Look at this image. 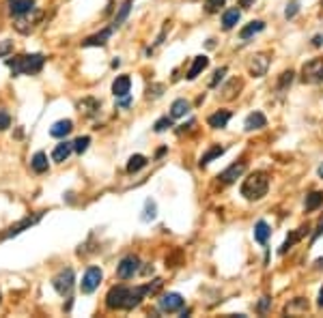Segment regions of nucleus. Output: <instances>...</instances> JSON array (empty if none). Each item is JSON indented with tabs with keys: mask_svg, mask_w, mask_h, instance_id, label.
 Segmentation results:
<instances>
[{
	"mask_svg": "<svg viewBox=\"0 0 323 318\" xmlns=\"http://www.w3.org/2000/svg\"><path fill=\"white\" fill-rule=\"evenodd\" d=\"M7 65L13 76H33L43 69L46 56L43 54H22V56H15L13 60H7Z\"/></svg>",
	"mask_w": 323,
	"mask_h": 318,
	"instance_id": "nucleus-1",
	"label": "nucleus"
},
{
	"mask_svg": "<svg viewBox=\"0 0 323 318\" xmlns=\"http://www.w3.org/2000/svg\"><path fill=\"white\" fill-rule=\"evenodd\" d=\"M267 189H269V176L265 172H252L241 185V196L252 202V200H261L267 194Z\"/></svg>",
	"mask_w": 323,
	"mask_h": 318,
	"instance_id": "nucleus-2",
	"label": "nucleus"
},
{
	"mask_svg": "<svg viewBox=\"0 0 323 318\" xmlns=\"http://www.w3.org/2000/svg\"><path fill=\"white\" fill-rule=\"evenodd\" d=\"M74 281H76L74 269H62L52 277V286L60 297H67L71 293V288H74Z\"/></svg>",
	"mask_w": 323,
	"mask_h": 318,
	"instance_id": "nucleus-3",
	"label": "nucleus"
},
{
	"mask_svg": "<svg viewBox=\"0 0 323 318\" xmlns=\"http://www.w3.org/2000/svg\"><path fill=\"white\" fill-rule=\"evenodd\" d=\"M127 295H130V288L127 286H112L106 295V307L108 310H123L125 301H127Z\"/></svg>",
	"mask_w": 323,
	"mask_h": 318,
	"instance_id": "nucleus-4",
	"label": "nucleus"
},
{
	"mask_svg": "<svg viewBox=\"0 0 323 318\" xmlns=\"http://www.w3.org/2000/svg\"><path fill=\"white\" fill-rule=\"evenodd\" d=\"M41 17H43V13L37 11V9H33V11H28V13H24V15H17V17H15L13 28H15L17 32H22V34H28V32L35 28V26L41 22Z\"/></svg>",
	"mask_w": 323,
	"mask_h": 318,
	"instance_id": "nucleus-5",
	"label": "nucleus"
},
{
	"mask_svg": "<svg viewBox=\"0 0 323 318\" xmlns=\"http://www.w3.org/2000/svg\"><path fill=\"white\" fill-rule=\"evenodd\" d=\"M102 279H104V271L100 267H88L82 275V281H80V290H82L84 295H91L97 290Z\"/></svg>",
	"mask_w": 323,
	"mask_h": 318,
	"instance_id": "nucleus-6",
	"label": "nucleus"
},
{
	"mask_svg": "<svg viewBox=\"0 0 323 318\" xmlns=\"http://www.w3.org/2000/svg\"><path fill=\"white\" fill-rule=\"evenodd\" d=\"M302 80L308 84H319L323 82V58H315L302 67Z\"/></svg>",
	"mask_w": 323,
	"mask_h": 318,
	"instance_id": "nucleus-7",
	"label": "nucleus"
},
{
	"mask_svg": "<svg viewBox=\"0 0 323 318\" xmlns=\"http://www.w3.org/2000/svg\"><path fill=\"white\" fill-rule=\"evenodd\" d=\"M138 269H140L138 256H125L116 265V275H119V279H130V277H134V273H138Z\"/></svg>",
	"mask_w": 323,
	"mask_h": 318,
	"instance_id": "nucleus-8",
	"label": "nucleus"
},
{
	"mask_svg": "<svg viewBox=\"0 0 323 318\" xmlns=\"http://www.w3.org/2000/svg\"><path fill=\"white\" fill-rule=\"evenodd\" d=\"M183 307V297L179 293H168V295H162L159 299V310L162 312H177Z\"/></svg>",
	"mask_w": 323,
	"mask_h": 318,
	"instance_id": "nucleus-9",
	"label": "nucleus"
},
{
	"mask_svg": "<svg viewBox=\"0 0 323 318\" xmlns=\"http://www.w3.org/2000/svg\"><path fill=\"white\" fill-rule=\"evenodd\" d=\"M248 69L254 78H263L267 74V69H269V58L265 56V54H254L248 62Z\"/></svg>",
	"mask_w": 323,
	"mask_h": 318,
	"instance_id": "nucleus-10",
	"label": "nucleus"
},
{
	"mask_svg": "<svg viewBox=\"0 0 323 318\" xmlns=\"http://www.w3.org/2000/svg\"><path fill=\"white\" fill-rule=\"evenodd\" d=\"M41 217H43V213H35L33 217H24V220H22V222H17V224H13V226H11V228H9V230L5 232V239H11V237H17V234H20V232H24L26 228H30V226H35V224H37V222L41 220Z\"/></svg>",
	"mask_w": 323,
	"mask_h": 318,
	"instance_id": "nucleus-11",
	"label": "nucleus"
},
{
	"mask_svg": "<svg viewBox=\"0 0 323 318\" xmlns=\"http://www.w3.org/2000/svg\"><path fill=\"white\" fill-rule=\"evenodd\" d=\"M244 170H246V161H237V163H233V166H229L224 172H220V181L222 183H233V181H237L241 174H244Z\"/></svg>",
	"mask_w": 323,
	"mask_h": 318,
	"instance_id": "nucleus-12",
	"label": "nucleus"
},
{
	"mask_svg": "<svg viewBox=\"0 0 323 318\" xmlns=\"http://www.w3.org/2000/svg\"><path fill=\"white\" fill-rule=\"evenodd\" d=\"M149 293H147V286H136V288H130V295H127V301H125V307L123 310H134V307H138L142 303V299H145Z\"/></svg>",
	"mask_w": 323,
	"mask_h": 318,
	"instance_id": "nucleus-13",
	"label": "nucleus"
},
{
	"mask_svg": "<svg viewBox=\"0 0 323 318\" xmlns=\"http://www.w3.org/2000/svg\"><path fill=\"white\" fill-rule=\"evenodd\" d=\"M35 9V0H9V11L11 15H24Z\"/></svg>",
	"mask_w": 323,
	"mask_h": 318,
	"instance_id": "nucleus-14",
	"label": "nucleus"
},
{
	"mask_svg": "<svg viewBox=\"0 0 323 318\" xmlns=\"http://www.w3.org/2000/svg\"><path fill=\"white\" fill-rule=\"evenodd\" d=\"M71 151H74V142H60V144H56L54 151H52V161H56V163L67 161V157L71 155Z\"/></svg>",
	"mask_w": 323,
	"mask_h": 318,
	"instance_id": "nucleus-15",
	"label": "nucleus"
},
{
	"mask_svg": "<svg viewBox=\"0 0 323 318\" xmlns=\"http://www.w3.org/2000/svg\"><path fill=\"white\" fill-rule=\"evenodd\" d=\"M130 88H132L130 76H119V78L112 82V93H114V97H127V95H130Z\"/></svg>",
	"mask_w": 323,
	"mask_h": 318,
	"instance_id": "nucleus-16",
	"label": "nucleus"
},
{
	"mask_svg": "<svg viewBox=\"0 0 323 318\" xmlns=\"http://www.w3.org/2000/svg\"><path fill=\"white\" fill-rule=\"evenodd\" d=\"M71 129H74V123H71L69 119H62V121H56L50 127V135L52 138H65L67 133H71Z\"/></svg>",
	"mask_w": 323,
	"mask_h": 318,
	"instance_id": "nucleus-17",
	"label": "nucleus"
},
{
	"mask_svg": "<svg viewBox=\"0 0 323 318\" xmlns=\"http://www.w3.org/2000/svg\"><path fill=\"white\" fill-rule=\"evenodd\" d=\"M207 67H209V58L207 56H196L194 62H192V67H190V71H187V80H196Z\"/></svg>",
	"mask_w": 323,
	"mask_h": 318,
	"instance_id": "nucleus-18",
	"label": "nucleus"
},
{
	"mask_svg": "<svg viewBox=\"0 0 323 318\" xmlns=\"http://www.w3.org/2000/svg\"><path fill=\"white\" fill-rule=\"evenodd\" d=\"M112 30H114V28H104L102 32H97V34H93V37H88L86 41H82V45H84V48H95V45H106V41L112 37Z\"/></svg>",
	"mask_w": 323,
	"mask_h": 318,
	"instance_id": "nucleus-19",
	"label": "nucleus"
},
{
	"mask_svg": "<svg viewBox=\"0 0 323 318\" xmlns=\"http://www.w3.org/2000/svg\"><path fill=\"white\" fill-rule=\"evenodd\" d=\"M308 230H310L308 226H302V228H298V230H295V232L291 234V237H286V241L280 245V250H278V252H280V254H286V252H289V250L293 248L295 243H298V241H302V237H304V234H306Z\"/></svg>",
	"mask_w": 323,
	"mask_h": 318,
	"instance_id": "nucleus-20",
	"label": "nucleus"
},
{
	"mask_svg": "<svg viewBox=\"0 0 323 318\" xmlns=\"http://www.w3.org/2000/svg\"><path fill=\"white\" fill-rule=\"evenodd\" d=\"M30 168L37 172V174H43V172H48L50 163H48V155H46V153H43V151L35 153L33 159H30Z\"/></svg>",
	"mask_w": 323,
	"mask_h": 318,
	"instance_id": "nucleus-21",
	"label": "nucleus"
},
{
	"mask_svg": "<svg viewBox=\"0 0 323 318\" xmlns=\"http://www.w3.org/2000/svg\"><path fill=\"white\" fill-rule=\"evenodd\" d=\"M229 121H231V112L229 110H218V112L211 114L207 119L209 127H213V129H222V127H227Z\"/></svg>",
	"mask_w": 323,
	"mask_h": 318,
	"instance_id": "nucleus-22",
	"label": "nucleus"
},
{
	"mask_svg": "<svg viewBox=\"0 0 323 318\" xmlns=\"http://www.w3.org/2000/svg\"><path fill=\"white\" fill-rule=\"evenodd\" d=\"M267 125V119L263 112H252L246 119V131H254V129H263Z\"/></svg>",
	"mask_w": 323,
	"mask_h": 318,
	"instance_id": "nucleus-23",
	"label": "nucleus"
},
{
	"mask_svg": "<svg viewBox=\"0 0 323 318\" xmlns=\"http://www.w3.org/2000/svg\"><path fill=\"white\" fill-rule=\"evenodd\" d=\"M239 17H241L239 9H229V11H224V15H222V28L224 30L235 28L237 22H239Z\"/></svg>",
	"mask_w": 323,
	"mask_h": 318,
	"instance_id": "nucleus-24",
	"label": "nucleus"
},
{
	"mask_svg": "<svg viewBox=\"0 0 323 318\" xmlns=\"http://www.w3.org/2000/svg\"><path fill=\"white\" fill-rule=\"evenodd\" d=\"M78 108H80V114L93 116V114H97V110H100V101L93 99V97H86V99H82V101L78 103Z\"/></svg>",
	"mask_w": 323,
	"mask_h": 318,
	"instance_id": "nucleus-25",
	"label": "nucleus"
},
{
	"mask_svg": "<svg viewBox=\"0 0 323 318\" xmlns=\"http://www.w3.org/2000/svg\"><path fill=\"white\" fill-rule=\"evenodd\" d=\"M190 112V101H185V99H175L173 105H170V116L173 119H181Z\"/></svg>",
	"mask_w": 323,
	"mask_h": 318,
	"instance_id": "nucleus-26",
	"label": "nucleus"
},
{
	"mask_svg": "<svg viewBox=\"0 0 323 318\" xmlns=\"http://www.w3.org/2000/svg\"><path fill=\"white\" fill-rule=\"evenodd\" d=\"M265 28V22H261V20H254V22H250L248 26H244V28L239 30V37L241 39H250L252 34H256V32H261Z\"/></svg>",
	"mask_w": 323,
	"mask_h": 318,
	"instance_id": "nucleus-27",
	"label": "nucleus"
},
{
	"mask_svg": "<svg viewBox=\"0 0 323 318\" xmlns=\"http://www.w3.org/2000/svg\"><path fill=\"white\" fill-rule=\"evenodd\" d=\"M269 234H272V230H269L267 222H256V226H254V241L263 245V243H267Z\"/></svg>",
	"mask_w": 323,
	"mask_h": 318,
	"instance_id": "nucleus-28",
	"label": "nucleus"
},
{
	"mask_svg": "<svg viewBox=\"0 0 323 318\" xmlns=\"http://www.w3.org/2000/svg\"><path fill=\"white\" fill-rule=\"evenodd\" d=\"M132 5H134V0H125V3L121 5L119 13L114 15V24H112V28H116V26H121L125 20H127V15H130V11H132Z\"/></svg>",
	"mask_w": 323,
	"mask_h": 318,
	"instance_id": "nucleus-29",
	"label": "nucleus"
},
{
	"mask_svg": "<svg viewBox=\"0 0 323 318\" xmlns=\"http://www.w3.org/2000/svg\"><path fill=\"white\" fill-rule=\"evenodd\" d=\"M323 204V192H312L310 196H306V202H304V208L310 211H317V208Z\"/></svg>",
	"mask_w": 323,
	"mask_h": 318,
	"instance_id": "nucleus-30",
	"label": "nucleus"
},
{
	"mask_svg": "<svg viewBox=\"0 0 323 318\" xmlns=\"http://www.w3.org/2000/svg\"><path fill=\"white\" fill-rule=\"evenodd\" d=\"M147 166V157L145 155H132L130 161H127V172L130 174H134V172H138Z\"/></svg>",
	"mask_w": 323,
	"mask_h": 318,
	"instance_id": "nucleus-31",
	"label": "nucleus"
},
{
	"mask_svg": "<svg viewBox=\"0 0 323 318\" xmlns=\"http://www.w3.org/2000/svg\"><path fill=\"white\" fill-rule=\"evenodd\" d=\"M222 153H224V147H211V149L201 157V161H199V163H201V168H203V166H207V163H211L215 157H220Z\"/></svg>",
	"mask_w": 323,
	"mask_h": 318,
	"instance_id": "nucleus-32",
	"label": "nucleus"
},
{
	"mask_svg": "<svg viewBox=\"0 0 323 318\" xmlns=\"http://www.w3.org/2000/svg\"><path fill=\"white\" fill-rule=\"evenodd\" d=\"M155 211H157V208H155V202H153V200H147V202H145V213H142L140 220H142V222L155 220Z\"/></svg>",
	"mask_w": 323,
	"mask_h": 318,
	"instance_id": "nucleus-33",
	"label": "nucleus"
},
{
	"mask_svg": "<svg viewBox=\"0 0 323 318\" xmlns=\"http://www.w3.org/2000/svg\"><path fill=\"white\" fill-rule=\"evenodd\" d=\"M88 144H91V138H88V135H80V138L74 140V151L82 155V153L88 149Z\"/></svg>",
	"mask_w": 323,
	"mask_h": 318,
	"instance_id": "nucleus-34",
	"label": "nucleus"
},
{
	"mask_svg": "<svg viewBox=\"0 0 323 318\" xmlns=\"http://www.w3.org/2000/svg\"><path fill=\"white\" fill-rule=\"evenodd\" d=\"M168 127H173V116H164V119H159V121H155V125H153V129L157 131V133H162V131H166Z\"/></svg>",
	"mask_w": 323,
	"mask_h": 318,
	"instance_id": "nucleus-35",
	"label": "nucleus"
},
{
	"mask_svg": "<svg viewBox=\"0 0 323 318\" xmlns=\"http://www.w3.org/2000/svg\"><path fill=\"white\" fill-rule=\"evenodd\" d=\"M295 310H300V312H306V310H308V303H306V299H295V303L286 305V312H289V314H293Z\"/></svg>",
	"mask_w": 323,
	"mask_h": 318,
	"instance_id": "nucleus-36",
	"label": "nucleus"
},
{
	"mask_svg": "<svg viewBox=\"0 0 323 318\" xmlns=\"http://www.w3.org/2000/svg\"><path fill=\"white\" fill-rule=\"evenodd\" d=\"M227 0H205V11L207 13H218L220 7H224Z\"/></svg>",
	"mask_w": 323,
	"mask_h": 318,
	"instance_id": "nucleus-37",
	"label": "nucleus"
},
{
	"mask_svg": "<svg viewBox=\"0 0 323 318\" xmlns=\"http://www.w3.org/2000/svg\"><path fill=\"white\" fill-rule=\"evenodd\" d=\"M293 76H295V74H293L291 69H289V71H284V74L280 76V82H278V88H280V90H284V88H286V86H289L291 82H293Z\"/></svg>",
	"mask_w": 323,
	"mask_h": 318,
	"instance_id": "nucleus-38",
	"label": "nucleus"
},
{
	"mask_svg": "<svg viewBox=\"0 0 323 318\" xmlns=\"http://www.w3.org/2000/svg\"><path fill=\"white\" fill-rule=\"evenodd\" d=\"M11 52H13V41H9V39H3V41H0V58L9 56Z\"/></svg>",
	"mask_w": 323,
	"mask_h": 318,
	"instance_id": "nucleus-39",
	"label": "nucleus"
},
{
	"mask_svg": "<svg viewBox=\"0 0 323 318\" xmlns=\"http://www.w3.org/2000/svg\"><path fill=\"white\" fill-rule=\"evenodd\" d=\"M145 286H147V293H149V295H155L157 290H159L162 286H164V281H162L159 277H155L153 281H149V284H145Z\"/></svg>",
	"mask_w": 323,
	"mask_h": 318,
	"instance_id": "nucleus-40",
	"label": "nucleus"
},
{
	"mask_svg": "<svg viewBox=\"0 0 323 318\" xmlns=\"http://www.w3.org/2000/svg\"><path fill=\"white\" fill-rule=\"evenodd\" d=\"M7 127H11V116H9V112L0 110V131H5Z\"/></svg>",
	"mask_w": 323,
	"mask_h": 318,
	"instance_id": "nucleus-41",
	"label": "nucleus"
},
{
	"mask_svg": "<svg viewBox=\"0 0 323 318\" xmlns=\"http://www.w3.org/2000/svg\"><path fill=\"white\" fill-rule=\"evenodd\" d=\"M224 74H227V67H222V69L215 71V74H213V80L209 82V86H211V88H213V86H218V82L224 78Z\"/></svg>",
	"mask_w": 323,
	"mask_h": 318,
	"instance_id": "nucleus-42",
	"label": "nucleus"
},
{
	"mask_svg": "<svg viewBox=\"0 0 323 318\" xmlns=\"http://www.w3.org/2000/svg\"><path fill=\"white\" fill-rule=\"evenodd\" d=\"M237 86H241V84H239L237 80H233L231 84H229L227 88H224V97H227V99H233V97H235V93H233V88H237Z\"/></svg>",
	"mask_w": 323,
	"mask_h": 318,
	"instance_id": "nucleus-43",
	"label": "nucleus"
},
{
	"mask_svg": "<svg viewBox=\"0 0 323 318\" xmlns=\"http://www.w3.org/2000/svg\"><path fill=\"white\" fill-rule=\"evenodd\" d=\"M300 11V7H298V3H291L289 7H286V11H284V15L286 17H289V20H291V17H295V13H298Z\"/></svg>",
	"mask_w": 323,
	"mask_h": 318,
	"instance_id": "nucleus-44",
	"label": "nucleus"
},
{
	"mask_svg": "<svg viewBox=\"0 0 323 318\" xmlns=\"http://www.w3.org/2000/svg\"><path fill=\"white\" fill-rule=\"evenodd\" d=\"M269 303H272V299H269V297H263L261 301H259V312H267Z\"/></svg>",
	"mask_w": 323,
	"mask_h": 318,
	"instance_id": "nucleus-45",
	"label": "nucleus"
},
{
	"mask_svg": "<svg viewBox=\"0 0 323 318\" xmlns=\"http://www.w3.org/2000/svg\"><path fill=\"white\" fill-rule=\"evenodd\" d=\"M321 234H323V217H321L319 224H317V230H315V234H312V241H317V239L321 237Z\"/></svg>",
	"mask_w": 323,
	"mask_h": 318,
	"instance_id": "nucleus-46",
	"label": "nucleus"
},
{
	"mask_svg": "<svg viewBox=\"0 0 323 318\" xmlns=\"http://www.w3.org/2000/svg\"><path fill=\"white\" fill-rule=\"evenodd\" d=\"M323 43V37H321V34H317V37L315 39H312V45H315V48H319V45Z\"/></svg>",
	"mask_w": 323,
	"mask_h": 318,
	"instance_id": "nucleus-47",
	"label": "nucleus"
},
{
	"mask_svg": "<svg viewBox=\"0 0 323 318\" xmlns=\"http://www.w3.org/2000/svg\"><path fill=\"white\" fill-rule=\"evenodd\" d=\"M317 303H319V307H323V288L319 290V299H317Z\"/></svg>",
	"mask_w": 323,
	"mask_h": 318,
	"instance_id": "nucleus-48",
	"label": "nucleus"
},
{
	"mask_svg": "<svg viewBox=\"0 0 323 318\" xmlns=\"http://www.w3.org/2000/svg\"><path fill=\"white\" fill-rule=\"evenodd\" d=\"M250 3H254V0H241V7H248Z\"/></svg>",
	"mask_w": 323,
	"mask_h": 318,
	"instance_id": "nucleus-49",
	"label": "nucleus"
},
{
	"mask_svg": "<svg viewBox=\"0 0 323 318\" xmlns=\"http://www.w3.org/2000/svg\"><path fill=\"white\" fill-rule=\"evenodd\" d=\"M315 265H317V267H319V269H323V258H319V260H317V262H315Z\"/></svg>",
	"mask_w": 323,
	"mask_h": 318,
	"instance_id": "nucleus-50",
	"label": "nucleus"
},
{
	"mask_svg": "<svg viewBox=\"0 0 323 318\" xmlns=\"http://www.w3.org/2000/svg\"><path fill=\"white\" fill-rule=\"evenodd\" d=\"M319 176L323 179V163H321V166H319Z\"/></svg>",
	"mask_w": 323,
	"mask_h": 318,
	"instance_id": "nucleus-51",
	"label": "nucleus"
}]
</instances>
